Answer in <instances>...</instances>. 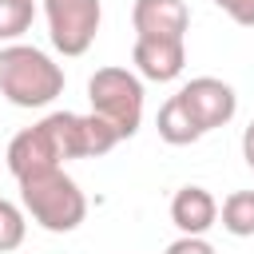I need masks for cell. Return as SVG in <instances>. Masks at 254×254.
Here are the masks:
<instances>
[{"instance_id": "1", "label": "cell", "mask_w": 254, "mask_h": 254, "mask_svg": "<svg viewBox=\"0 0 254 254\" xmlns=\"http://www.w3.org/2000/svg\"><path fill=\"white\" fill-rule=\"evenodd\" d=\"M8 171L20 179L40 175V171H56L67 159H87L83 155V115L75 111H52L40 123L24 127L12 135L8 143Z\"/></svg>"}, {"instance_id": "2", "label": "cell", "mask_w": 254, "mask_h": 254, "mask_svg": "<svg viewBox=\"0 0 254 254\" xmlns=\"http://www.w3.org/2000/svg\"><path fill=\"white\" fill-rule=\"evenodd\" d=\"M0 95L12 107H48L64 95V67L32 44H8L0 48Z\"/></svg>"}, {"instance_id": "3", "label": "cell", "mask_w": 254, "mask_h": 254, "mask_svg": "<svg viewBox=\"0 0 254 254\" xmlns=\"http://www.w3.org/2000/svg\"><path fill=\"white\" fill-rule=\"evenodd\" d=\"M20 202L24 214H32V222L48 234H71L87 218V194L71 175H64V167L20 179Z\"/></svg>"}, {"instance_id": "4", "label": "cell", "mask_w": 254, "mask_h": 254, "mask_svg": "<svg viewBox=\"0 0 254 254\" xmlns=\"http://www.w3.org/2000/svg\"><path fill=\"white\" fill-rule=\"evenodd\" d=\"M87 103H91V115L111 123L119 139H131L143 123V79L115 64L99 67L87 79Z\"/></svg>"}, {"instance_id": "5", "label": "cell", "mask_w": 254, "mask_h": 254, "mask_svg": "<svg viewBox=\"0 0 254 254\" xmlns=\"http://www.w3.org/2000/svg\"><path fill=\"white\" fill-rule=\"evenodd\" d=\"M44 16H48L52 48L64 56H83L95 44L103 8L99 0H44Z\"/></svg>"}, {"instance_id": "6", "label": "cell", "mask_w": 254, "mask_h": 254, "mask_svg": "<svg viewBox=\"0 0 254 254\" xmlns=\"http://www.w3.org/2000/svg\"><path fill=\"white\" fill-rule=\"evenodd\" d=\"M175 95L183 99V107L190 111V119L198 123L202 135L214 131V127H226V123L234 119V111H238L234 87H230L226 79H218V75H198V79L183 83Z\"/></svg>"}, {"instance_id": "7", "label": "cell", "mask_w": 254, "mask_h": 254, "mask_svg": "<svg viewBox=\"0 0 254 254\" xmlns=\"http://www.w3.org/2000/svg\"><path fill=\"white\" fill-rule=\"evenodd\" d=\"M131 64L143 79H155V83H171L183 75L187 67V44L183 40H159V36H135V48H131Z\"/></svg>"}, {"instance_id": "8", "label": "cell", "mask_w": 254, "mask_h": 254, "mask_svg": "<svg viewBox=\"0 0 254 254\" xmlns=\"http://www.w3.org/2000/svg\"><path fill=\"white\" fill-rule=\"evenodd\" d=\"M135 36H159V40H183L190 24L187 0H135L131 4Z\"/></svg>"}, {"instance_id": "9", "label": "cell", "mask_w": 254, "mask_h": 254, "mask_svg": "<svg viewBox=\"0 0 254 254\" xmlns=\"http://www.w3.org/2000/svg\"><path fill=\"white\" fill-rule=\"evenodd\" d=\"M171 222L183 230V234H206L214 222H218V202L206 187H179L175 198H171Z\"/></svg>"}, {"instance_id": "10", "label": "cell", "mask_w": 254, "mask_h": 254, "mask_svg": "<svg viewBox=\"0 0 254 254\" xmlns=\"http://www.w3.org/2000/svg\"><path fill=\"white\" fill-rule=\"evenodd\" d=\"M155 127H159V139H163V143H171V147H190V143H198V139H202L198 123L190 119V111L183 107V99H179V95H171V99L159 107Z\"/></svg>"}, {"instance_id": "11", "label": "cell", "mask_w": 254, "mask_h": 254, "mask_svg": "<svg viewBox=\"0 0 254 254\" xmlns=\"http://www.w3.org/2000/svg\"><path fill=\"white\" fill-rule=\"evenodd\" d=\"M222 230L234 238H254V190H230L218 206Z\"/></svg>"}, {"instance_id": "12", "label": "cell", "mask_w": 254, "mask_h": 254, "mask_svg": "<svg viewBox=\"0 0 254 254\" xmlns=\"http://www.w3.org/2000/svg\"><path fill=\"white\" fill-rule=\"evenodd\" d=\"M36 20V0H0V40L16 44Z\"/></svg>"}, {"instance_id": "13", "label": "cell", "mask_w": 254, "mask_h": 254, "mask_svg": "<svg viewBox=\"0 0 254 254\" xmlns=\"http://www.w3.org/2000/svg\"><path fill=\"white\" fill-rule=\"evenodd\" d=\"M24 234H28V214H24V206H16L12 198H0V254L20 250V246H24Z\"/></svg>"}, {"instance_id": "14", "label": "cell", "mask_w": 254, "mask_h": 254, "mask_svg": "<svg viewBox=\"0 0 254 254\" xmlns=\"http://www.w3.org/2000/svg\"><path fill=\"white\" fill-rule=\"evenodd\" d=\"M163 254H218L206 238H198V234H183V238H175Z\"/></svg>"}, {"instance_id": "15", "label": "cell", "mask_w": 254, "mask_h": 254, "mask_svg": "<svg viewBox=\"0 0 254 254\" xmlns=\"http://www.w3.org/2000/svg\"><path fill=\"white\" fill-rule=\"evenodd\" d=\"M234 24H242V28H254V0H214Z\"/></svg>"}, {"instance_id": "16", "label": "cell", "mask_w": 254, "mask_h": 254, "mask_svg": "<svg viewBox=\"0 0 254 254\" xmlns=\"http://www.w3.org/2000/svg\"><path fill=\"white\" fill-rule=\"evenodd\" d=\"M242 159H246V167L254 171V119H250V127L242 131Z\"/></svg>"}]
</instances>
